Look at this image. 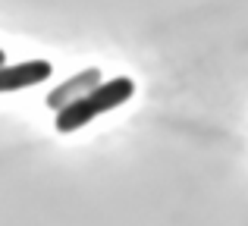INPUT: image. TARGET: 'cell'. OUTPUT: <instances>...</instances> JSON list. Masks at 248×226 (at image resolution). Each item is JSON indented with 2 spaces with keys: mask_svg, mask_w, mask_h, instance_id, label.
I'll use <instances>...</instances> for the list:
<instances>
[{
  "mask_svg": "<svg viewBox=\"0 0 248 226\" xmlns=\"http://www.w3.org/2000/svg\"><path fill=\"white\" fill-rule=\"evenodd\" d=\"M135 94V82L132 79H107V82H97L91 91H85L82 98H76L73 104H66L63 110H57V132H79L82 126H88L91 120L123 107L129 98Z\"/></svg>",
  "mask_w": 248,
  "mask_h": 226,
  "instance_id": "1",
  "label": "cell"
},
{
  "mask_svg": "<svg viewBox=\"0 0 248 226\" xmlns=\"http://www.w3.org/2000/svg\"><path fill=\"white\" fill-rule=\"evenodd\" d=\"M50 73H54V66L47 60H25V63H13V66H0V94L41 85V82L50 79Z\"/></svg>",
  "mask_w": 248,
  "mask_h": 226,
  "instance_id": "2",
  "label": "cell"
},
{
  "mask_svg": "<svg viewBox=\"0 0 248 226\" xmlns=\"http://www.w3.org/2000/svg\"><path fill=\"white\" fill-rule=\"evenodd\" d=\"M97 82H104L101 79V69L97 66H88V69H82L79 75H73V79H66L63 85H57L54 91H47V98H44V104L50 107V110H63L66 104H73L76 98H82L85 91H91V88L97 85Z\"/></svg>",
  "mask_w": 248,
  "mask_h": 226,
  "instance_id": "3",
  "label": "cell"
},
{
  "mask_svg": "<svg viewBox=\"0 0 248 226\" xmlns=\"http://www.w3.org/2000/svg\"><path fill=\"white\" fill-rule=\"evenodd\" d=\"M3 63H6V54H3V50H0V66H3Z\"/></svg>",
  "mask_w": 248,
  "mask_h": 226,
  "instance_id": "4",
  "label": "cell"
}]
</instances>
